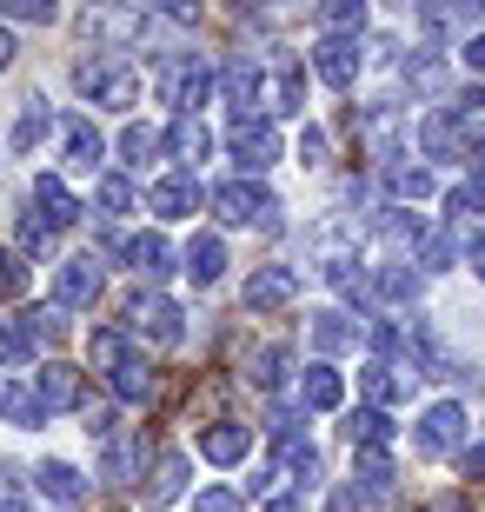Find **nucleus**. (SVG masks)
Segmentation results:
<instances>
[{"mask_svg": "<svg viewBox=\"0 0 485 512\" xmlns=\"http://www.w3.org/2000/svg\"><path fill=\"white\" fill-rule=\"evenodd\" d=\"M20 293H27V266L14 253H0V300H20Z\"/></svg>", "mask_w": 485, "mask_h": 512, "instance_id": "obj_43", "label": "nucleus"}, {"mask_svg": "<svg viewBox=\"0 0 485 512\" xmlns=\"http://www.w3.org/2000/svg\"><path fill=\"white\" fill-rule=\"evenodd\" d=\"M246 453H253V426H240V419H220L200 433V459H213V466H240Z\"/></svg>", "mask_w": 485, "mask_h": 512, "instance_id": "obj_12", "label": "nucleus"}, {"mask_svg": "<svg viewBox=\"0 0 485 512\" xmlns=\"http://www.w3.org/2000/svg\"><path fill=\"white\" fill-rule=\"evenodd\" d=\"M14 240H20V253H47L54 247V227H47V220H20Z\"/></svg>", "mask_w": 485, "mask_h": 512, "instance_id": "obj_44", "label": "nucleus"}, {"mask_svg": "<svg viewBox=\"0 0 485 512\" xmlns=\"http://www.w3.org/2000/svg\"><path fill=\"white\" fill-rule=\"evenodd\" d=\"M299 399H306V413H333L339 399H346V380H339L326 360H313L306 373H299Z\"/></svg>", "mask_w": 485, "mask_h": 512, "instance_id": "obj_19", "label": "nucleus"}, {"mask_svg": "<svg viewBox=\"0 0 485 512\" xmlns=\"http://www.w3.org/2000/svg\"><path fill=\"white\" fill-rule=\"evenodd\" d=\"M74 87L94 100V107H133V100H140V74H133L120 54L80 60V67H74Z\"/></svg>", "mask_w": 485, "mask_h": 512, "instance_id": "obj_2", "label": "nucleus"}, {"mask_svg": "<svg viewBox=\"0 0 485 512\" xmlns=\"http://www.w3.org/2000/svg\"><path fill=\"white\" fill-rule=\"evenodd\" d=\"M107 386H113V399H127V406H147V399H153V373H147L140 360H127Z\"/></svg>", "mask_w": 485, "mask_h": 512, "instance_id": "obj_38", "label": "nucleus"}, {"mask_svg": "<svg viewBox=\"0 0 485 512\" xmlns=\"http://www.w3.org/2000/svg\"><path fill=\"white\" fill-rule=\"evenodd\" d=\"M193 512H240V499L226 493V486H206V493L193 499Z\"/></svg>", "mask_w": 485, "mask_h": 512, "instance_id": "obj_48", "label": "nucleus"}, {"mask_svg": "<svg viewBox=\"0 0 485 512\" xmlns=\"http://www.w3.org/2000/svg\"><path fill=\"white\" fill-rule=\"evenodd\" d=\"M412 453H466V406L459 399H439V406H426V419H419V433H412Z\"/></svg>", "mask_w": 485, "mask_h": 512, "instance_id": "obj_4", "label": "nucleus"}, {"mask_svg": "<svg viewBox=\"0 0 485 512\" xmlns=\"http://www.w3.org/2000/svg\"><path fill=\"white\" fill-rule=\"evenodd\" d=\"M353 493L359 499L392 493V453H386V446H359V453H353Z\"/></svg>", "mask_w": 485, "mask_h": 512, "instance_id": "obj_17", "label": "nucleus"}, {"mask_svg": "<svg viewBox=\"0 0 485 512\" xmlns=\"http://www.w3.org/2000/svg\"><path fill=\"white\" fill-rule=\"evenodd\" d=\"M466 260H472V273L485 280V233H472V247H466Z\"/></svg>", "mask_w": 485, "mask_h": 512, "instance_id": "obj_53", "label": "nucleus"}, {"mask_svg": "<svg viewBox=\"0 0 485 512\" xmlns=\"http://www.w3.org/2000/svg\"><path fill=\"white\" fill-rule=\"evenodd\" d=\"M0 360H27V333L0 320Z\"/></svg>", "mask_w": 485, "mask_h": 512, "instance_id": "obj_49", "label": "nucleus"}, {"mask_svg": "<svg viewBox=\"0 0 485 512\" xmlns=\"http://www.w3.org/2000/svg\"><path fill=\"white\" fill-rule=\"evenodd\" d=\"M466 67H472V74H485V34L466 40Z\"/></svg>", "mask_w": 485, "mask_h": 512, "instance_id": "obj_52", "label": "nucleus"}, {"mask_svg": "<svg viewBox=\"0 0 485 512\" xmlns=\"http://www.w3.org/2000/svg\"><path fill=\"white\" fill-rule=\"evenodd\" d=\"M266 512H306V506H299V499H273V506H266Z\"/></svg>", "mask_w": 485, "mask_h": 512, "instance_id": "obj_55", "label": "nucleus"}, {"mask_svg": "<svg viewBox=\"0 0 485 512\" xmlns=\"http://www.w3.org/2000/svg\"><path fill=\"white\" fill-rule=\"evenodd\" d=\"M34 399L47 406V413H74L80 399H87V386H80V373H74V366L47 360V366L34 373Z\"/></svg>", "mask_w": 485, "mask_h": 512, "instance_id": "obj_11", "label": "nucleus"}, {"mask_svg": "<svg viewBox=\"0 0 485 512\" xmlns=\"http://www.w3.org/2000/svg\"><path fill=\"white\" fill-rule=\"evenodd\" d=\"M127 266L140 280H160V273H173V247L160 233H140V240H127Z\"/></svg>", "mask_w": 485, "mask_h": 512, "instance_id": "obj_26", "label": "nucleus"}, {"mask_svg": "<svg viewBox=\"0 0 485 512\" xmlns=\"http://www.w3.org/2000/svg\"><path fill=\"white\" fill-rule=\"evenodd\" d=\"M406 87L412 94H439V87H446V60L439 54H412L406 60Z\"/></svg>", "mask_w": 485, "mask_h": 512, "instance_id": "obj_40", "label": "nucleus"}, {"mask_svg": "<svg viewBox=\"0 0 485 512\" xmlns=\"http://www.w3.org/2000/svg\"><path fill=\"white\" fill-rule=\"evenodd\" d=\"M353 346H359V326L346 320V313H333V306L313 313V353L319 360H339V353H353Z\"/></svg>", "mask_w": 485, "mask_h": 512, "instance_id": "obj_18", "label": "nucleus"}, {"mask_svg": "<svg viewBox=\"0 0 485 512\" xmlns=\"http://www.w3.org/2000/svg\"><path fill=\"white\" fill-rule=\"evenodd\" d=\"M379 233H386L392 247H426V240H432L426 220H419V213H406V207H392L386 220H379Z\"/></svg>", "mask_w": 485, "mask_h": 512, "instance_id": "obj_37", "label": "nucleus"}, {"mask_svg": "<svg viewBox=\"0 0 485 512\" xmlns=\"http://www.w3.org/2000/svg\"><path fill=\"white\" fill-rule=\"evenodd\" d=\"M386 193L392 200H432V173L426 167H386Z\"/></svg>", "mask_w": 485, "mask_h": 512, "instance_id": "obj_39", "label": "nucleus"}, {"mask_svg": "<svg viewBox=\"0 0 485 512\" xmlns=\"http://www.w3.org/2000/svg\"><path fill=\"white\" fill-rule=\"evenodd\" d=\"M220 100L233 107L240 120H253V107L266 100V74L253 67V60H226V74H220Z\"/></svg>", "mask_w": 485, "mask_h": 512, "instance_id": "obj_10", "label": "nucleus"}, {"mask_svg": "<svg viewBox=\"0 0 485 512\" xmlns=\"http://www.w3.org/2000/svg\"><path fill=\"white\" fill-rule=\"evenodd\" d=\"M466 213H485V187H479V180L452 193V220H466Z\"/></svg>", "mask_w": 485, "mask_h": 512, "instance_id": "obj_47", "label": "nucleus"}, {"mask_svg": "<svg viewBox=\"0 0 485 512\" xmlns=\"http://www.w3.org/2000/svg\"><path fill=\"white\" fill-rule=\"evenodd\" d=\"M299 300V273L293 266H253L246 280V313H280V306Z\"/></svg>", "mask_w": 485, "mask_h": 512, "instance_id": "obj_7", "label": "nucleus"}, {"mask_svg": "<svg viewBox=\"0 0 485 512\" xmlns=\"http://www.w3.org/2000/svg\"><path fill=\"white\" fill-rule=\"evenodd\" d=\"M220 273H226V240H220V233H193V240H187V280L213 286Z\"/></svg>", "mask_w": 485, "mask_h": 512, "instance_id": "obj_22", "label": "nucleus"}, {"mask_svg": "<svg viewBox=\"0 0 485 512\" xmlns=\"http://www.w3.org/2000/svg\"><path fill=\"white\" fill-rule=\"evenodd\" d=\"M359 67H366V54H359V40H339V34H326V40L313 47V74L326 80V87H339V94H346V87L359 80Z\"/></svg>", "mask_w": 485, "mask_h": 512, "instance_id": "obj_8", "label": "nucleus"}, {"mask_svg": "<svg viewBox=\"0 0 485 512\" xmlns=\"http://www.w3.org/2000/svg\"><path fill=\"white\" fill-rule=\"evenodd\" d=\"M220 80H213V67H206L200 54H187V60H167L160 74H153V94L173 107V120H200V107H206V94H213Z\"/></svg>", "mask_w": 485, "mask_h": 512, "instance_id": "obj_1", "label": "nucleus"}, {"mask_svg": "<svg viewBox=\"0 0 485 512\" xmlns=\"http://www.w3.org/2000/svg\"><path fill=\"white\" fill-rule=\"evenodd\" d=\"M346 433H353V453H359V446H386V439H392V419L379 413V406H359V413L346 419Z\"/></svg>", "mask_w": 485, "mask_h": 512, "instance_id": "obj_36", "label": "nucleus"}, {"mask_svg": "<svg viewBox=\"0 0 485 512\" xmlns=\"http://www.w3.org/2000/svg\"><path fill=\"white\" fill-rule=\"evenodd\" d=\"M94 200H100V213H133V187L120 173H94Z\"/></svg>", "mask_w": 485, "mask_h": 512, "instance_id": "obj_41", "label": "nucleus"}, {"mask_svg": "<svg viewBox=\"0 0 485 512\" xmlns=\"http://www.w3.org/2000/svg\"><path fill=\"white\" fill-rule=\"evenodd\" d=\"M286 366H293V353H286V346H260V353L246 360V373H253V386H260V393H280V386H286Z\"/></svg>", "mask_w": 485, "mask_h": 512, "instance_id": "obj_32", "label": "nucleus"}, {"mask_svg": "<svg viewBox=\"0 0 485 512\" xmlns=\"http://www.w3.org/2000/svg\"><path fill=\"white\" fill-rule=\"evenodd\" d=\"M0 14H7V20H40V27H47V20H54V7H47V0H7Z\"/></svg>", "mask_w": 485, "mask_h": 512, "instance_id": "obj_46", "label": "nucleus"}, {"mask_svg": "<svg viewBox=\"0 0 485 512\" xmlns=\"http://www.w3.org/2000/svg\"><path fill=\"white\" fill-rule=\"evenodd\" d=\"M206 200H213V213H220L226 227H273V213H280L273 187H260V180H226Z\"/></svg>", "mask_w": 485, "mask_h": 512, "instance_id": "obj_3", "label": "nucleus"}, {"mask_svg": "<svg viewBox=\"0 0 485 512\" xmlns=\"http://www.w3.org/2000/svg\"><path fill=\"white\" fill-rule=\"evenodd\" d=\"M133 353H127V333H120V326H94V333H87V366H94V373H120V366H127Z\"/></svg>", "mask_w": 485, "mask_h": 512, "instance_id": "obj_23", "label": "nucleus"}, {"mask_svg": "<svg viewBox=\"0 0 485 512\" xmlns=\"http://www.w3.org/2000/svg\"><path fill=\"white\" fill-rule=\"evenodd\" d=\"M180 493H187V453H160V466H153V506H173Z\"/></svg>", "mask_w": 485, "mask_h": 512, "instance_id": "obj_33", "label": "nucleus"}, {"mask_svg": "<svg viewBox=\"0 0 485 512\" xmlns=\"http://www.w3.org/2000/svg\"><path fill=\"white\" fill-rule=\"evenodd\" d=\"M466 133H472V120H459L446 107V114H426V120H419V147H426V160H452V153L466 147Z\"/></svg>", "mask_w": 485, "mask_h": 512, "instance_id": "obj_13", "label": "nucleus"}, {"mask_svg": "<svg viewBox=\"0 0 485 512\" xmlns=\"http://www.w3.org/2000/svg\"><path fill=\"white\" fill-rule=\"evenodd\" d=\"M7 60H14V40H7V34H0V67H7Z\"/></svg>", "mask_w": 485, "mask_h": 512, "instance_id": "obj_56", "label": "nucleus"}, {"mask_svg": "<svg viewBox=\"0 0 485 512\" xmlns=\"http://www.w3.org/2000/svg\"><path fill=\"white\" fill-rule=\"evenodd\" d=\"M100 266H94V253H80V260H60V273H54V306H94L100 300Z\"/></svg>", "mask_w": 485, "mask_h": 512, "instance_id": "obj_9", "label": "nucleus"}, {"mask_svg": "<svg viewBox=\"0 0 485 512\" xmlns=\"http://www.w3.org/2000/svg\"><path fill=\"white\" fill-rule=\"evenodd\" d=\"M319 20H326V27L346 40V34H359V27H366V7H359V0H333V7H326Z\"/></svg>", "mask_w": 485, "mask_h": 512, "instance_id": "obj_42", "label": "nucleus"}, {"mask_svg": "<svg viewBox=\"0 0 485 512\" xmlns=\"http://www.w3.org/2000/svg\"><path fill=\"white\" fill-rule=\"evenodd\" d=\"M299 160H306V167H319V160H326V133H319V127L299 133Z\"/></svg>", "mask_w": 485, "mask_h": 512, "instance_id": "obj_50", "label": "nucleus"}, {"mask_svg": "<svg viewBox=\"0 0 485 512\" xmlns=\"http://www.w3.org/2000/svg\"><path fill=\"white\" fill-rule=\"evenodd\" d=\"M20 333H27V346H60L67 340V306H34L20 320Z\"/></svg>", "mask_w": 485, "mask_h": 512, "instance_id": "obj_31", "label": "nucleus"}, {"mask_svg": "<svg viewBox=\"0 0 485 512\" xmlns=\"http://www.w3.org/2000/svg\"><path fill=\"white\" fill-rule=\"evenodd\" d=\"M359 393L373 399L379 413H392V406L412 393V380H399V366H386V360H366V366H359Z\"/></svg>", "mask_w": 485, "mask_h": 512, "instance_id": "obj_16", "label": "nucleus"}, {"mask_svg": "<svg viewBox=\"0 0 485 512\" xmlns=\"http://www.w3.org/2000/svg\"><path fill=\"white\" fill-rule=\"evenodd\" d=\"M419 266H426V273H446V266H452V240H446V233H432L426 247H419Z\"/></svg>", "mask_w": 485, "mask_h": 512, "instance_id": "obj_45", "label": "nucleus"}, {"mask_svg": "<svg viewBox=\"0 0 485 512\" xmlns=\"http://www.w3.org/2000/svg\"><path fill=\"white\" fill-rule=\"evenodd\" d=\"M47 133H54V114H47V100H27V114L14 120V153H34Z\"/></svg>", "mask_w": 485, "mask_h": 512, "instance_id": "obj_34", "label": "nucleus"}, {"mask_svg": "<svg viewBox=\"0 0 485 512\" xmlns=\"http://www.w3.org/2000/svg\"><path fill=\"white\" fill-rule=\"evenodd\" d=\"M60 147H67V160H74L80 173H94L100 167V153H107V140H100V127L87 114H74L67 127H60Z\"/></svg>", "mask_w": 485, "mask_h": 512, "instance_id": "obj_20", "label": "nucleus"}, {"mask_svg": "<svg viewBox=\"0 0 485 512\" xmlns=\"http://www.w3.org/2000/svg\"><path fill=\"white\" fill-rule=\"evenodd\" d=\"M40 493L54 499V506H80V499H87V479H80L67 459H40Z\"/></svg>", "mask_w": 485, "mask_h": 512, "instance_id": "obj_24", "label": "nucleus"}, {"mask_svg": "<svg viewBox=\"0 0 485 512\" xmlns=\"http://www.w3.org/2000/svg\"><path fill=\"white\" fill-rule=\"evenodd\" d=\"M226 147H233V160H240L246 173H266L280 160V127H273V120H233Z\"/></svg>", "mask_w": 485, "mask_h": 512, "instance_id": "obj_6", "label": "nucleus"}, {"mask_svg": "<svg viewBox=\"0 0 485 512\" xmlns=\"http://www.w3.org/2000/svg\"><path fill=\"white\" fill-rule=\"evenodd\" d=\"M359 140H366L373 160H392V153H399V107H392V100L366 107V114H359Z\"/></svg>", "mask_w": 485, "mask_h": 512, "instance_id": "obj_15", "label": "nucleus"}, {"mask_svg": "<svg viewBox=\"0 0 485 512\" xmlns=\"http://www.w3.org/2000/svg\"><path fill=\"white\" fill-rule=\"evenodd\" d=\"M0 419H7V426H20V433H34V426H47V406L34 399V386L0 380Z\"/></svg>", "mask_w": 485, "mask_h": 512, "instance_id": "obj_21", "label": "nucleus"}, {"mask_svg": "<svg viewBox=\"0 0 485 512\" xmlns=\"http://www.w3.org/2000/svg\"><path fill=\"white\" fill-rule=\"evenodd\" d=\"M153 153H167V133H153V127H140V120H133V127L120 133V160H127V167H147Z\"/></svg>", "mask_w": 485, "mask_h": 512, "instance_id": "obj_35", "label": "nucleus"}, {"mask_svg": "<svg viewBox=\"0 0 485 512\" xmlns=\"http://www.w3.org/2000/svg\"><path fill=\"white\" fill-rule=\"evenodd\" d=\"M466 479H479V486H485V439H479V446H466Z\"/></svg>", "mask_w": 485, "mask_h": 512, "instance_id": "obj_51", "label": "nucleus"}, {"mask_svg": "<svg viewBox=\"0 0 485 512\" xmlns=\"http://www.w3.org/2000/svg\"><path fill=\"white\" fill-rule=\"evenodd\" d=\"M167 153L180 160V167H200L206 153H213V133H206L200 120H173L167 127Z\"/></svg>", "mask_w": 485, "mask_h": 512, "instance_id": "obj_25", "label": "nucleus"}, {"mask_svg": "<svg viewBox=\"0 0 485 512\" xmlns=\"http://www.w3.org/2000/svg\"><path fill=\"white\" fill-rule=\"evenodd\" d=\"M273 473H286V479H299V486H313L319 479V446L313 439H280V459H273Z\"/></svg>", "mask_w": 485, "mask_h": 512, "instance_id": "obj_27", "label": "nucleus"}, {"mask_svg": "<svg viewBox=\"0 0 485 512\" xmlns=\"http://www.w3.org/2000/svg\"><path fill=\"white\" fill-rule=\"evenodd\" d=\"M193 207H200V193H193V180H160V187L147 193V213H160V220H187Z\"/></svg>", "mask_w": 485, "mask_h": 512, "instance_id": "obj_28", "label": "nucleus"}, {"mask_svg": "<svg viewBox=\"0 0 485 512\" xmlns=\"http://www.w3.org/2000/svg\"><path fill=\"white\" fill-rule=\"evenodd\" d=\"M260 107H273V114H299V107H306V74H299V67L266 74V100H260Z\"/></svg>", "mask_w": 485, "mask_h": 512, "instance_id": "obj_29", "label": "nucleus"}, {"mask_svg": "<svg viewBox=\"0 0 485 512\" xmlns=\"http://www.w3.org/2000/svg\"><path fill=\"white\" fill-rule=\"evenodd\" d=\"M34 207L47 213V227H54V233L80 220V200H74V187H67L60 173H34Z\"/></svg>", "mask_w": 485, "mask_h": 512, "instance_id": "obj_14", "label": "nucleus"}, {"mask_svg": "<svg viewBox=\"0 0 485 512\" xmlns=\"http://www.w3.org/2000/svg\"><path fill=\"white\" fill-rule=\"evenodd\" d=\"M0 512H34V506H27V499L14 493V499H0Z\"/></svg>", "mask_w": 485, "mask_h": 512, "instance_id": "obj_54", "label": "nucleus"}, {"mask_svg": "<svg viewBox=\"0 0 485 512\" xmlns=\"http://www.w3.org/2000/svg\"><path fill=\"white\" fill-rule=\"evenodd\" d=\"M446 512H466V506H446Z\"/></svg>", "mask_w": 485, "mask_h": 512, "instance_id": "obj_57", "label": "nucleus"}, {"mask_svg": "<svg viewBox=\"0 0 485 512\" xmlns=\"http://www.w3.org/2000/svg\"><path fill=\"white\" fill-rule=\"evenodd\" d=\"M127 320H133V333L153 340V346H180V340H187V320H180V306H173L167 293H140Z\"/></svg>", "mask_w": 485, "mask_h": 512, "instance_id": "obj_5", "label": "nucleus"}, {"mask_svg": "<svg viewBox=\"0 0 485 512\" xmlns=\"http://www.w3.org/2000/svg\"><path fill=\"white\" fill-rule=\"evenodd\" d=\"M373 293L386 306H412V300H419V273H412L406 260H392V266H379V273H373Z\"/></svg>", "mask_w": 485, "mask_h": 512, "instance_id": "obj_30", "label": "nucleus"}]
</instances>
